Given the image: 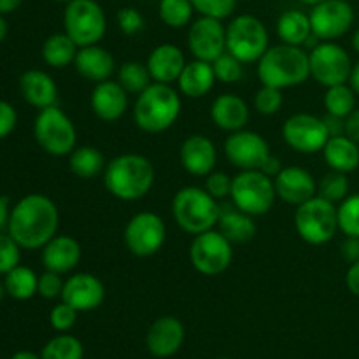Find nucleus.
Here are the masks:
<instances>
[{
  "label": "nucleus",
  "instance_id": "f257e3e1",
  "mask_svg": "<svg viewBox=\"0 0 359 359\" xmlns=\"http://www.w3.org/2000/svg\"><path fill=\"white\" fill-rule=\"evenodd\" d=\"M60 212L56 203L42 193H30L11 207L7 233L21 249H42L58 235Z\"/></svg>",
  "mask_w": 359,
  "mask_h": 359
},
{
  "label": "nucleus",
  "instance_id": "f03ea898",
  "mask_svg": "<svg viewBox=\"0 0 359 359\" xmlns=\"http://www.w3.org/2000/svg\"><path fill=\"white\" fill-rule=\"evenodd\" d=\"M154 177V167L146 156L125 153L105 165L104 186L114 198L137 202L153 189Z\"/></svg>",
  "mask_w": 359,
  "mask_h": 359
},
{
  "label": "nucleus",
  "instance_id": "7ed1b4c3",
  "mask_svg": "<svg viewBox=\"0 0 359 359\" xmlns=\"http://www.w3.org/2000/svg\"><path fill=\"white\" fill-rule=\"evenodd\" d=\"M256 74L259 83L266 86L279 90L300 86L311 77L309 51H305L302 46H272L258 60Z\"/></svg>",
  "mask_w": 359,
  "mask_h": 359
},
{
  "label": "nucleus",
  "instance_id": "20e7f679",
  "mask_svg": "<svg viewBox=\"0 0 359 359\" xmlns=\"http://www.w3.org/2000/svg\"><path fill=\"white\" fill-rule=\"evenodd\" d=\"M182 111L181 95L172 84L151 83L133 105V121L146 133H163L175 125Z\"/></svg>",
  "mask_w": 359,
  "mask_h": 359
},
{
  "label": "nucleus",
  "instance_id": "39448f33",
  "mask_svg": "<svg viewBox=\"0 0 359 359\" xmlns=\"http://www.w3.org/2000/svg\"><path fill=\"white\" fill-rule=\"evenodd\" d=\"M219 200L210 196L205 188L186 186L174 195L172 200V216L175 224L189 235H200L214 230L221 214Z\"/></svg>",
  "mask_w": 359,
  "mask_h": 359
},
{
  "label": "nucleus",
  "instance_id": "423d86ee",
  "mask_svg": "<svg viewBox=\"0 0 359 359\" xmlns=\"http://www.w3.org/2000/svg\"><path fill=\"white\" fill-rule=\"evenodd\" d=\"M34 137L39 147L55 158L69 156L77 147L76 126L58 105L39 111L34 121Z\"/></svg>",
  "mask_w": 359,
  "mask_h": 359
},
{
  "label": "nucleus",
  "instance_id": "0eeeda50",
  "mask_svg": "<svg viewBox=\"0 0 359 359\" xmlns=\"http://www.w3.org/2000/svg\"><path fill=\"white\" fill-rule=\"evenodd\" d=\"M294 228L302 241L311 245H325L332 242L339 231L335 203L319 195L300 203L294 210Z\"/></svg>",
  "mask_w": 359,
  "mask_h": 359
},
{
  "label": "nucleus",
  "instance_id": "6e6552de",
  "mask_svg": "<svg viewBox=\"0 0 359 359\" xmlns=\"http://www.w3.org/2000/svg\"><path fill=\"white\" fill-rule=\"evenodd\" d=\"M231 203L249 216L270 212L277 200L273 179L262 170H241L233 177L230 193Z\"/></svg>",
  "mask_w": 359,
  "mask_h": 359
},
{
  "label": "nucleus",
  "instance_id": "1a4fd4ad",
  "mask_svg": "<svg viewBox=\"0 0 359 359\" xmlns=\"http://www.w3.org/2000/svg\"><path fill=\"white\" fill-rule=\"evenodd\" d=\"M107 18L97 0H70L63 11V32L79 48L93 46L104 39Z\"/></svg>",
  "mask_w": 359,
  "mask_h": 359
},
{
  "label": "nucleus",
  "instance_id": "9d476101",
  "mask_svg": "<svg viewBox=\"0 0 359 359\" xmlns=\"http://www.w3.org/2000/svg\"><path fill=\"white\" fill-rule=\"evenodd\" d=\"M269 48V30L259 18L238 14L228 23L226 51L242 63H258Z\"/></svg>",
  "mask_w": 359,
  "mask_h": 359
},
{
  "label": "nucleus",
  "instance_id": "9b49d317",
  "mask_svg": "<svg viewBox=\"0 0 359 359\" xmlns=\"http://www.w3.org/2000/svg\"><path fill=\"white\" fill-rule=\"evenodd\" d=\"M233 262V244L219 230L195 235L189 244V263L207 277L221 276Z\"/></svg>",
  "mask_w": 359,
  "mask_h": 359
},
{
  "label": "nucleus",
  "instance_id": "f8f14e48",
  "mask_svg": "<svg viewBox=\"0 0 359 359\" xmlns=\"http://www.w3.org/2000/svg\"><path fill=\"white\" fill-rule=\"evenodd\" d=\"M126 249L137 258H149L160 252L167 241V226L161 216L142 210L130 217L123 231Z\"/></svg>",
  "mask_w": 359,
  "mask_h": 359
},
{
  "label": "nucleus",
  "instance_id": "ddd939ff",
  "mask_svg": "<svg viewBox=\"0 0 359 359\" xmlns=\"http://www.w3.org/2000/svg\"><path fill=\"white\" fill-rule=\"evenodd\" d=\"M311 77L321 86L332 88L349 83L353 62L346 49L333 41H321L309 51Z\"/></svg>",
  "mask_w": 359,
  "mask_h": 359
},
{
  "label": "nucleus",
  "instance_id": "4468645a",
  "mask_svg": "<svg viewBox=\"0 0 359 359\" xmlns=\"http://www.w3.org/2000/svg\"><path fill=\"white\" fill-rule=\"evenodd\" d=\"M283 139L297 153L316 154L326 146L330 133L323 118L307 112H298L284 121Z\"/></svg>",
  "mask_w": 359,
  "mask_h": 359
},
{
  "label": "nucleus",
  "instance_id": "2eb2a0df",
  "mask_svg": "<svg viewBox=\"0 0 359 359\" xmlns=\"http://www.w3.org/2000/svg\"><path fill=\"white\" fill-rule=\"evenodd\" d=\"M270 154L265 137L251 130L230 133L224 142V156L238 170H259Z\"/></svg>",
  "mask_w": 359,
  "mask_h": 359
},
{
  "label": "nucleus",
  "instance_id": "dca6fc26",
  "mask_svg": "<svg viewBox=\"0 0 359 359\" xmlns=\"http://www.w3.org/2000/svg\"><path fill=\"white\" fill-rule=\"evenodd\" d=\"M312 34L319 41H335L351 30L354 23V9L347 0H325L309 13Z\"/></svg>",
  "mask_w": 359,
  "mask_h": 359
},
{
  "label": "nucleus",
  "instance_id": "f3484780",
  "mask_svg": "<svg viewBox=\"0 0 359 359\" xmlns=\"http://www.w3.org/2000/svg\"><path fill=\"white\" fill-rule=\"evenodd\" d=\"M188 49L196 60L212 63L226 51V27L223 21L200 16L189 23Z\"/></svg>",
  "mask_w": 359,
  "mask_h": 359
},
{
  "label": "nucleus",
  "instance_id": "a211bd4d",
  "mask_svg": "<svg viewBox=\"0 0 359 359\" xmlns=\"http://www.w3.org/2000/svg\"><path fill=\"white\" fill-rule=\"evenodd\" d=\"M60 300L69 304L77 312H91L104 304V283L97 276H93V273H74V276L65 279Z\"/></svg>",
  "mask_w": 359,
  "mask_h": 359
},
{
  "label": "nucleus",
  "instance_id": "6ab92c4d",
  "mask_svg": "<svg viewBox=\"0 0 359 359\" xmlns=\"http://www.w3.org/2000/svg\"><path fill=\"white\" fill-rule=\"evenodd\" d=\"M184 339V325L174 316H163L158 318L147 330L146 347L151 356L167 359L181 351Z\"/></svg>",
  "mask_w": 359,
  "mask_h": 359
},
{
  "label": "nucleus",
  "instance_id": "aec40b11",
  "mask_svg": "<svg viewBox=\"0 0 359 359\" xmlns=\"http://www.w3.org/2000/svg\"><path fill=\"white\" fill-rule=\"evenodd\" d=\"M277 198L290 205L298 207L318 195V181L304 167H284L277 177H273Z\"/></svg>",
  "mask_w": 359,
  "mask_h": 359
},
{
  "label": "nucleus",
  "instance_id": "412c9836",
  "mask_svg": "<svg viewBox=\"0 0 359 359\" xmlns=\"http://www.w3.org/2000/svg\"><path fill=\"white\" fill-rule=\"evenodd\" d=\"M181 165L189 175L195 177H207L214 172L217 163V151L212 140L202 133L186 137L179 151Z\"/></svg>",
  "mask_w": 359,
  "mask_h": 359
},
{
  "label": "nucleus",
  "instance_id": "4be33fe9",
  "mask_svg": "<svg viewBox=\"0 0 359 359\" xmlns=\"http://www.w3.org/2000/svg\"><path fill=\"white\" fill-rule=\"evenodd\" d=\"M93 114L105 123H114L123 118L128 109V93L118 81H102L95 84L90 97Z\"/></svg>",
  "mask_w": 359,
  "mask_h": 359
},
{
  "label": "nucleus",
  "instance_id": "5701e85b",
  "mask_svg": "<svg viewBox=\"0 0 359 359\" xmlns=\"http://www.w3.org/2000/svg\"><path fill=\"white\" fill-rule=\"evenodd\" d=\"M42 265L46 270L67 276L79 265L83 258L81 244L70 235H55L48 244L42 248Z\"/></svg>",
  "mask_w": 359,
  "mask_h": 359
},
{
  "label": "nucleus",
  "instance_id": "b1692460",
  "mask_svg": "<svg viewBox=\"0 0 359 359\" xmlns=\"http://www.w3.org/2000/svg\"><path fill=\"white\" fill-rule=\"evenodd\" d=\"M184 53L175 44H160L147 56V70H149L153 83L172 84L177 83L182 69L186 67Z\"/></svg>",
  "mask_w": 359,
  "mask_h": 359
},
{
  "label": "nucleus",
  "instance_id": "393cba45",
  "mask_svg": "<svg viewBox=\"0 0 359 359\" xmlns=\"http://www.w3.org/2000/svg\"><path fill=\"white\" fill-rule=\"evenodd\" d=\"M77 74L90 83L98 84L102 81L111 79L116 70L114 56L102 46H84L77 51L74 60Z\"/></svg>",
  "mask_w": 359,
  "mask_h": 359
},
{
  "label": "nucleus",
  "instance_id": "a878e982",
  "mask_svg": "<svg viewBox=\"0 0 359 359\" xmlns=\"http://www.w3.org/2000/svg\"><path fill=\"white\" fill-rule=\"evenodd\" d=\"M249 105L235 93H223L210 105V119L219 130L228 133L244 130L249 123Z\"/></svg>",
  "mask_w": 359,
  "mask_h": 359
},
{
  "label": "nucleus",
  "instance_id": "bb28decb",
  "mask_svg": "<svg viewBox=\"0 0 359 359\" xmlns=\"http://www.w3.org/2000/svg\"><path fill=\"white\" fill-rule=\"evenodd\" d=\"M20 91L25 102L39 111L56 105L58 102V86L55 79L44 70L30 69L21 74Z\"/></svg>",
  "mask_w": 359,
  "mask_h": 359
},
{
  "label": "nucleus",
  "instance_id": "cd10ccee",
  "mask_svg": "<svg viewBox=\"0 0 359 359\" xmlns=\"http://www.w3.org/2000/svg\"><path fill=\"white\" fill-rule=\"evenodd\" d=\"M212 63L203 60H193L186 63L177 79V88L181 95L188 98H203L216 84Z\"/></svg>",
  "mask_w": 359,
  "mask_h": 359
},
{
  "label": "nucleus",
  "instance_id": "c85d7f7f",
  "mask_svg": "<svg viewBox=\"0 0 359 359\" xmlns=\"http://www.w3.org/2000/svg\"><path fill=\"white\" fill-rule=\"evenodd\" d=\"M217 230L231 242V244H245L252 241L258 231L255 217L245 214L244 210L231 205L221 207L219 219H217Z\"/></svg>",
  "mask_w": 359,
  "mask_h": 359
},
{
  "label": "nucleus",
  "instance_id": "c756f323",
  "mask_svg": "<svg viewBox=\"0 0 359 359\" xmlns=\"http://www.w3.org/2000/svg\"><path fill=\"white\" fill-rule=\"evenodd\" d=\"M323 156L332 170L351 174L359 167V144L347 135L330 137L323 147Z\"/></svg>",
  "mask_w": 359,
  "mask_h": 359
},
{
  "label": "nucleus",
  "instance_id": "7c9ffc66",
  "mask_svg": "<svg viewBox=\"0 0 359 359\" xmlns=\"http://www.w3.org/2000/svg\"><path fill=\"white\" fill-rule=\"evenodd\" d=\"M277 35L283 41V44L304 48L314 35L312 34L311 18L300 9L284 11L277 20Z\"/></svg>",
  "mask_w": 359,
  "mask_h": 359
},
{
  "label": "nucleus",
  "instance_id": "2f4dec72",
  "mask_svg": "<svg viewBox=\"0 0 359 359\" xmlns=\"http://www.w3.org/2000/svg\"><path fill=\"white\" fill-rule=\"evenodd\" d=\"M77 51H79V46L65 32H62V34H53L46 39L41 55L46 65L53 67V69H63V67L74 63Z\"/></svg>",
  "mask_w": 359,
  "mask_h": 359
},
{
  "label": "nucleus",
  "instance_id": "473e14b6",
  "mask_svg": "<svg viewBox=\"0 0 359 359\" xmlns=\"http://www.w3.org/2000/svg\"><path fill=\"white\" fill-rule=\"evenodd\" d=\"M105 165L107 161L102 151L93 146H79L69 154L70 172L79 179H93L104 174Z\"/></svg>",
  "mask_w": 359,
  "mask_h": 359
},
{
  "label": "nucleus",
  "instance_id": "72a5a7b5",
  "mask_svg": "<svg viewBox=\"0 0 359 359\" xmlns=\"http://www.w3.org/2000/svg\"><path fill=\"white\" fill-rule=\"evenodd\" d=\"M6 293L18 302H27L37 294L39 276L30 266L18 265L4 276Z\"/></svg>",
  "mask_w": 359,
  "mask_h": 359
},
{
  "label": "nucleus",
  "instance_id": "f704fd0d",
  "mask_svg": "<svg viewBox=\"0 0 359 359\" xmlns=\"http://www.w3.org/2000/svg\"><path fill=\"white\" fill-rule=\"evenodd\" d=\"M84 347L77 337L60 333L53 337L41 351V359H83Z\"/></svg>",
  "mask_w": 359,
  "mask_h": 359
},
{
  "label": "nucleus",
  "instance_id": "c9c22d12",
  "mask_svg": "<svg viewBox=\"0 0 359 359\" xmlns=\"http://www.w3.org/2000/svg\"><path fill=\"white\" fill-rule=\"evenodd\" d=\"M323 102H325V109L328 114L346 119L356 109V93L347 83L337 84V86L326 88Z\"/></svg>",
  "mask_w": 359,
  "mask_h": 359
},
{
  "label": "nucleus",
  "instance_id": "e433bc0d",
  "mask_svg": "<svg viewBox=\"0 0 359 359\" xmlns=\"http://www.w3.org/2000/svg\"><path fill=\"white\" fill-rule=\"evenodd\" d=\"M118 83L125 88L128 95H140L153 83V77L146 63L126 62L118 69Z\"/></svg>",
  "mask_w": 359,
  "mask_h": 359
},
{
  "label": "nucleus",
  "instance_id": "4c0bfd02",
  "mask_svg": "<svg viewBox=\"0 0 359 359\" xmlns=\"http://www.w3.org/2000/svg\"><path fill=\"white\" fill-rule=\"evenodd\" d=\"M191 0H160L158 2V14L160 20L170 28H182L193 21Z\"/></svg>",
  "mask_w": 359,
  "mask_h": 359
},
{
  "label": "nucleus",
  "instance_id": "58836bf2",
  "mask_svg": "<svg viewBox=\"0 0 359 359\" xmlns=\"http://www.w3.org/2000/svg\"><path fill=\"white\" fill-rule=\"evenodd\" d=\"M318 195L332 203H340L349 196V179L342 172H328L318 182Z\"/></svg>",
  "mask_w": 359,
  "mask_h": 359
},
{
  "label": "nucleus",
  "instance_id": "ea45409f",
  "mask_svg": "<svg viewBox=\"0 0 359 359\" xmlns=\"http://www.w3.org/2000/svg\"><path fill=\"white\" fill-rule=\"evenodd\" d=\"M339 230L346 237H359V193L349 195L337 207Z\"/></svg>",
  "mask_w": 359,
  "mask_h": 359
},
{
  "label": "nucleus",
  "instance_id": "a19ab883",
  "mask_svg": "<svg viewBox=\"0 0 359 359\" xmlns=\"http://www.w3.org/2000/svg\"><path fill=\"white\" fill-rule=\"evenodd\" d=\"M244 63L241 60L235 58L231 53L224 51L223 55L217 56L212 62L214 74H216V79L221 81L224 84L238 83V81L244 77Z\"/></svg>",
  "mask_w": 359,
  "mask_h": 359
},
{
  "label": "nucleus",
  "instance_id": "79ce46f5",
  "mask_svg": "<svg viewBox=\"0 0 359 359\" xmlns=\"http://www.w3.org/2000/svg\"><path fill=\"white\" fill-rule=\"evenodd\" d=\"M283 107V90L262 84L255 95V109L262 116H273Z\"/></svg>",
  "mask_w": 359,
  "mask_h": 359
},
{
  "label": "nucleus",
  "instance_id": "37998d69",
  "mask_svg": "<svg viewBox=\"0 0 359 359\" xmlns=\"http://www.w3.org/2000/svg\"><path fill=\"white\" fill-rule=\"evenodd\" d=\"M193 7L200 16L214 18V20H226L235 13L237 0H191Z\"/></svg>",
  "mask_w": 359,
  "mask_h": 359
},
{
  "label": "nucleus",
  "instance_id": "c03bdc74",
  "mask_svg": "<svg viewBox=\"0 0 359 359\" xmlns=\"http://www.w3.org/2000/svg\"><path fill=\"white\" fill-rule=\"evenodd\" d=\"M21 262V248L9 233L0 231V276H6L7 272L20 265Z\"/></svg>",
  "mask_w": 359,
  "mask_h": 359
},
{
  "label": "nucleus",
  "instance_id": "a18cd8bd",
  "mask_svg": "<svg viewBox=\"0 0 359 359\" xmlns=\"http://www.w3.org/2000/svg\"><path fill=\"white\" fill-rule=\"evenodd\" d=\"M77 314L79 312L74 307H70L65 302H60L49 312V325L55 332L58 333H67L74 328V325L77 323Z\"/></svg>",
  "mask_w": 359,
  "mask_h": 359
},
{
  "label": "nucleus",
  "instance_id": "49530a36",
  "mask_svg": "<svg viewBox=\"0 0 359 359\" xmlns=\"http://www.w3.org/2000/svg\"><path fill=\"white\" fill-rule=\"evenodd\" d=\"M116 23L121 34L135 35L144 30V16L135 9V7H121L116 14Z\"/></svg>",
  "mask_w": 359,
  "mask_h": 359
},
{
  "label": "nucleus",
  "instance_id": "de8ad7c7",
  "mask_svg": "<svg viewBox=\"0 0 359 359\" xmlns=\"http://www.w3.org/2000/svg\"><path fill=\"white\" fill-rule=\"evenodd\" d=\"M63 284H65V280L62 279L60 273L51 272V270H44V272L39 276L37 294L44 298V300H56V298H62Z\"/></svg>",
  "mask_w": 359,
  "mask_h": 359
},
{
  "label": "nucleus",
  "instance_id": "09e8293b",
  "mask_svg": "<svg viewBox=\"0 0 359 359\" xmlns=\"http://www.w3.org/2000/svg\"><path fill=\"white\" fill-rule=\"evenodd\" d=\"M231 182H233V177H230L224 172H210L205 177V191L209 193L210 196H214L216 200L228 198L231 193Z\"/></svg>",
  "mask_w": 359,
  "mask_h": 359
},
{
  "label": "nucleus",
  "instance_id": "8fccbe9b",
  "mask_svg": "<svg viewBox=\"0 0 359 359\" xmlns=\"http://www.w3.org/2000/svg\"><path fill=\"white\" fill-rule=\"evenodd\" d=\"M18 125V112L13 104L0 100V140L9 137Z\"/></svg>",
  "mask_w": 359,
  "mask_h": 359
},
{
  "label": "nucleus",
  "instance_id": "3c124183",
  "mask_svg": "<svg viewBox=\"0 0 359 359\" xmlns=\"http://www.w3.org/2000/svg\"><path fill=\"white\" fill-rule=\"evenodd\" d=\"M340 255L347 263H356L359 259V237H346L340 245Z\"/></svg>",
  "mask_w": 359,
  "mask_h": 359
},
{
  "label": "nucleus",
  "instance_id": "603ef678",
  "mask_svg": "<svg viewBox=\"0 0 359 359\" xmlns=\"http://www.w3.org/2000/svg\"><path fill=\"white\" fill-rule=\"evenodd\" d=\"M323 121H325V126H326V130H328L330 137L346 135V119L344 118L326 114L325 118H323Z\"/></svg>",
  "mask_w": 359,
  "mask_h": 359
},
{
  "label": "nucleus",
  "instance_id": "864d4df0",
  "mask_svg": "<svg viewBox=\"0 0 359 359\" xmlns=\"http://www.w3.org/2000/svg\"><path fill=\"white\" fill-rule=\"evenodd\" d=\"M346 284L347 290L359 298V259L356 263H351L349 270L346 273Z\"/></svg>",
  "mask_w": 359,
  "mask_h": 359
},
{
  "label": "nucleus",
  "instance_id": "5fc2aeb1",
  "mask_svg": "<svg viewBox=\"0 0 359 359\" xmlns=\"http://www.w3.org/2000/svg\"><path fill=\"white\" fill-rule=\"evenodd\" d=\"M346 135L359 144V109H354L346 118Z\"/></svg>",
  "mask_w": 359,
  "mask_h": 359
},
{
  "label": "nucleus",
  "instance_id": "6e6d98bb",
  "mask_svg": "<svg viewBox=\"0 0 359 359\" xmlns=\"http://www.w3.org/2000/svg\"><path fill=\"white\" fill-rule=\"evenodd\" d=\"M283 163H280V160L279 158H276L273 156V154H270L269 158H266V161L265 163H263V167L259 168V170L263 172V174L265 175H269V177H277V175H279V172L283 170Z\"/></svg>",
  "mask_w": 359,
  "mask_h": 359
},
{
  "label": "nucleus",
  "instance_id": "4d7b16f0",
  "mask_svg": "<svg viewBox=\"0 0 359 359\" xmlns=\"http://www.w3.org/2000/svg\"><path fill=\"white\" fill-rule=\"evenodd\" d=\"M9 214H11V207H9V200L6 196L0 195V231L4 228H7V223H9Z\"/></svg>",
  "mask_w": 359,
  "mask_h": 359
},
{
  "label": "nucleus",
  "instance_id": "13d9d810",
  "mask_svg": "<svg viewBox=\"0 0 359 359\" xmlns=\"http://www.w3.org/2000/svg\"><path fill=\"white\" fill-rule=\"evenodd\" d=\"M23 4V0H0V14H11Z\"/></svg>",
  "mask_w": 359,
  "mask_h": 359
},
{
  "label": "nucleus",
  "instance_id": "bf43d9fd",
  "mask_svg": "<svg viewBox=\"0 0 359 359\" xmlns=\"http://www.w3.org/2000/svg\"><path fill=\"white\" fill-rule=\"evenodd\" d=\"M349 86L353 88L354 93L359 95V62L356 63V65H353V70H351Z\"/></svg>",
  "mask_w": 359,
  "mask_h": 359
},
{
  "label": "nucleus",
  "instance_id": "052dcab7",
  "mask_svg": "<svg viewBox=\"0 0 359 359\" xmlns=\"http://www.w3.org/2000/svg\"><path fill=\"white\" fill-rule=\"evenodd\" d=\"M11 359H41V356L35 353H32V351H18V353H14Z\"/></svg>",
  "mask_w": 359,
  "mask_h": 359
},
{
  "label": "nucleus",
  "instance_id": "680f3d73",
  "mask_svg": "<svg viewBox=\"0 0 359 359\" xmlns=\"http://www.w3.org/2000/svg\"><path fill=\"white\" fill-rule=\"evenodd\" d=\"M7 32H9V27H7V21L4 18V14H0V42L6 41Z\"/></svg>",
  "mask_w": 359,
  "mask_h": 359
},
{
  "label": "nucleus",
  "instance_id": "e2e57ef3",
  "mask_svg": "<svg viewBox=\"0 0 359 359\" xmlns=\"http://www.w3.org/2000/svg\"><path fill=\"white\" fill-rule=\"evenodd\" d=\"M353 49L359 55V28L354 32V35H353Z\"/></svg>",
  "mask_w": 359,
  "mask_h": 359
},
{
  "label": "nucleus",
  "instance_id": "0e129e2a",
  "mask_svg": "<svg viewBox=\"0 0 359 359\" xmlns=\"http://www.w3.org/2000/svg\"><path fill=\"white\" fill-rule=\"evenodd\" d=\"M297 2H300V4H305V6H311V7H314V6H318V4L325 2V0H297Z\"/></svg>",
  "mask_w": 359,
  "mask_h": 359
},
{
  "label": "nucleus",
  "instance_id": "69168bd1",
  "mask_svg": "<svg viewBox=\"0 0 359 359\" xmlns=\"http://www.w3.org/2000/svg\"><path fill=\"white\" fill-rule=\"evenodd\" d=\"M6 286H4V280H0V302L4 300V297H6Z\"/></svg>",
  "mask_w": 359,
  "mask_h": 359
},
{
  "label": "nucleus",
  "instance_id": "338daca9",
  "mask_svg": "<svg viewBox=\"0 0 359 359\" xmlns=\"http://www.w3.org/2000/svg\"><path fill=\"white\" fill-rule=\"evenodd\" d=\"M56 2H62V4H69L70 0H56Z\"/></svg>",
  "mask_w": 359,
  "mask_h": 359
},
{
  "label": "nucleus",
  "instance_id": "774afa93",
  "mask_svg": "<svg viewBox=\"0 0 359 359\" xmlns=\"http://www.w3.org/2000/svg\"><path fill=\"white\" fill-rule=\"evenodd\" d=\"M217 359H230V358H217Z\"/></svg>",
  "mask_w": 359,
  "mask_h": 359
}]
</instances>
